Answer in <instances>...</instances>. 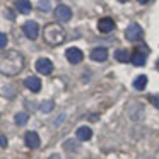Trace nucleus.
Returning <instances> with one entry per match:
<instances>
[{"mask_svg":"<svg viewBox=\"0 0 159 159\" xmlns=\"http://www.w3.org/2000/svg\"><path fill=\"white\" fill-rule=\"evenodd\" d=\"M22 67H24V58L16 50H9L0 55V72L4 75H17Z\"/></svg>","mask_w":159,"mask_h":159,"instance_id":"f257e3e1","label":"nucleus"},{"mask_svg":"<svg viewBox=\"0 0 159 159\" xmlns=\"http://www.w3.org/2000/svg\"><path fill=\"white\" fill-rule=\"evenodd\" d=\"M43 36H45V41L46 43L57 46V45H60V43H63V39H65V31H63V28L60 24L53 22V24H48L45 28Z\"/></svg>","mask_w":159,"mask_h":159,"instance_id":"f03ea898","label":"nucleus"},{"mask_svg":"<svg viewBox=\"0 0 159 159\" xmlns=\"http://www.w3.org/2000/svg\"><path fill=\"white\" fill-rule=\"evenodd\" d=\"M125 36H127L128 41H140L142 36H144V31H142V28L137 22H132V24L125 29Z\"/></svg>","mask_w":159,"mask_h":159,"instance_id":"7ed1b4c3","label":"nucleus"},{"mask_svg":"<svg viewBox=\"0 0 159 159\" xmlns=\"http://www.w3.org/2000/svg\"><path fill=\"white\" fill-rule=\"evenodd\" d=\"M55 17L58 19L60 22H67L70 21V17H72V11H70V7H67V5H58V7L55 9Z\"/></svg>","mask_w":159,"mask_h":159,"instance_id":"20e7f679","label":"nucleus"},{"mask_svg":"<svg viewBox=\"0 0 159 159\" xmlns=\"http://www.w3.org/2000/svg\"><path fill=\"white\" fill-rule=\"evenodd\" d=\"M22 29H24V34L28 36L29 39H36L39 34V26H38V22H34V21H28Z\"/></svg>","mask_w":159,"mask_h":159,"instance_id":"39448f33","label":"nucleus"},{"mask_svg":"<svg viewBox=\"0 0 159 159\" xmlns=\"http://www.w3.org/2000/svg\"><path fill=\"white\" fill-rule=\"evenodd\" d=\"M36 70H38L39 74H43V75H48V74L53 72V63L52 60L48 58H39L38 62H36Z\"/></svg>","mask_w":159,"mask_h":159,"instance_id":"423d86ee","label":"nucleus"},{"mask_svg":"<svg viewBox=\"0 0 159 159\" xmlns=\"http://www.w3.org/2000/svg\"><path fill=\"white\" fill-rule=\"evenodd\" d=\"M65 57H67V60H69L70 63H80L82 58H84V53L80 52L79 48H69L65 52Z\"/></svg>","mask_w":159,"mask_h":159,"instance_id":"0eeeda50","label":"nucleus"},{"mask_svg":"<svg viewBox=\"0 0 159 159\" xmlns=\"http://www.w3.org/2000/svg\"><path fill=\"white\" fill-rule=\"evenodd\" d=\"M98 29H99L101 33H111L115 29V22L113 19L110 17H103L99 19V22H98Z\"/></svg>","mask_w":159,"mask_h":159,"instance_id":"6e6552de","label":"nucleus"},{"mask_svg":"<svg viewBox=\"0 0 159 159\" xmlns=\"http://www.w3.org/2000/svg\"><path fill=\"white\" fill-rule=\"evenodd\" d=\"M24 140H26V145L28 147H31V149H36V147H39V135L36 134V132H28L26 134V137H24Z\"/></svg>","mask_w":159,"mask_h":159,"instance_id":"1a4fd4ad","label":"nucleus"},{"mask_svg":"<svg viewBox=\"0 0 159 159\" xmlns=\"http://www.w3.org/2000/svg\"><path fill=\"white\" fill-rule=\"evenodd\" d=\"M24 86L28 87V89H31L33 93H38V91L41 89V80H39L38 77H28V79L24 80Z\"/></svg>","mask_w":159,"mask_h":159,"instance_id":"9d476101","label":"nucleus"},{"mask_svg":"<svg viewBox=\"0 0 159 159\" xmlns=\"http://www.w3.org/2000/svg\"><path fill=\"white\" fill-rule=\"evenodd\" d=\"M91 58L96 60V62H104L108 58V50L106 48H96L91 52Z\"/></svg>","mask_w":159,"mask_h":159,"instance_id":"9b49d317","label":"nucleus"},{"mask_svg":"<svg viewBox=\"0 0 159 159\" xmlns=\"http://www.w3.org/2000/svg\"><path fill=\"white\" fill-rule=\"evenodd\" d=\"M93 137V130L89 127H79L77 128V139L79 140H89Z\"/></svg>","mask_w":159,"mask_h":159,"instance_id":"f8f14e48","label":"nucleus"},{"mask_svg":"<svg viewBox=\"0 0 159 159\" xmlns=\"http://www.w3.org/2000/svg\"><path fill=\"white\" fill-rule=\"evenodd\" d=\"M16 9L21 14H29L31 12V4H29L28 0H19V2H16Z\"/></svg>","mask_w":159,"mask_h":159,"instance_id":"ddd939ff","label":"nucleus"},{"mask_svg":"<svg viewBox=\"0 0 159 159\" xmlns=\"http://www.w3.org/2000/svg\"><path fill=\"white\" fill-rule=\"evenodd\" d=\"M115 58H116L118 62H130L132 57L127 50H116V52H115Z\"/></svg>","mask_w":159,"mask_h":159,"instance_id":"4468645a","label":"nucleus"},{"mask_svg":"<svg viewBox=\"0 0 159 159\" xmlns=\"http://www.w3.org/2000/svg\"><path fill=\"white\" fill-rule=\"evenodd\" d=\"M145 86H147V77H145V75H139L137 79L134 80V87H135L137 91L145 89Z\"/></svg>","mask_w":159,"mask_h":159,"instance_id":"2eb2a0df","label":"nucleus"},{"mask_svg":"<svg viewBox=\"0 0 159 159\" xmlns=\"http://www.w3.org/2000/svg\"><path fill=\"white\" fill-rule=\"evenodd\" d=\"M132 63H134V65H137V67H142L145 63V55H142V53H135V55H132Z\"/></svg>","mask_w":159,"mask_h":159,"instance_id":"dca6fc26","label":"nucleus"},{"mask_svg":"<svg viewBox=\"0 0 159 159\" xmlns=\"http://www.w3.org/2000/svg\"><path fill=\"white\" fill-rule=\"evenodd\" d=\"M53 108H55V103H53V101H43L41 106H39V110H41L43 113H50Z\"/></svg>","mask_w":159,"mask_h":159,"instance_id":"f3484780","label":"nucleus"},{"mask_svg":"<svg viewBox=\"0 0 159 159\" xmlns=\"http://www.w3.org/2000/svg\"><path fill=\"white\" fill-rule=\"evenodd\" d=\"M28 115H26V113H17V115H16V123H17V125H26V123H28Z\"/></svg>","mask_w":159,"mask_h":159,"instance_id":"a211bd4d","label":"nucleus"},{"mask_svg":"<svg viewBox=\"0 0 159 159\" xmlns=\"http://www.w3.org/2000/svg\"><path fill=\"white\" fill-rule=\"evenodd\" d=\"M5 46H7V36L4 33H0V50L5 48Z\"/></svg>","mask_w":159,"mask_h":159,"instance_id":"6ab92c4d","label":"nucleus"},{"mask_svg":"<svg viewBox=\"0 0 159 159\" xmlns=\"http://www.w3.org/2000/svg\"><path fill=\"white\" fill-rule=\"evenodd\" d=\"M38 7H41V11H50V2H38Z\"/></svg>","mask_w":159,"mask_h":159,"instance_id":"aec40b11","label":"nucleus"},{"mask_svg":"<svg viewBox=\"0 0 159 159\" xmlns=\"http://www.w3.org/2000/svg\"><path fill=\"white\" fill-rule=\"evenodd\" d=\"M149 101H151V103H152V104H154V106L159 110V98H156V96H151V98H149Z\"/></svg>","mask_w":159,"mask_h":159,"instance_id":"412c9836","label":"nucleus"},{"mask_svg":"<svg viewBox=\"0 0 159 159\" xmlns=\"http://www.w3.org/2000/svg\"><path fill=\"white\" fill-rule=\"evenodd\" d=\"M0 145H2V147L7 145V139H5V137H0Z\"/></svg>","mask_w":159,"mask_h":159,"instance_id":"4be33fe9","label":"nucleus"},{"mask_svg":"<svg viewBox=\"0 0 159 159\" xmlns=\"http://www.w3.org/2000/svg\"><path fill=\"white\" fill-rule=\"evenodd\" d=\"M156 159H159V151H157V154H156Z\"/></svg>","mask_w":159,"mask_h":159,"instance_id":"5701e85b","label":"nucleus"},{"mask_svg":"<svg viewBox=\"0 0 159 159\" xmlns=\"http://www.w3.org/2000/svg\"><path fill=\"white\" fill-rule=\"evenodd\" d=\"M157 69H159V60H157Z\"/></svg>","mask_w":159,"mask_h":159,"instance_id":"b1692460","label":"nucleus"}]
</instances>
